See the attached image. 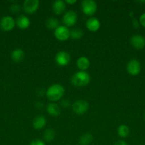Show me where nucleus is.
<instances>
[{
  "instance_id": "f257e3e1",
  "label": "nucleus",
  "mask_w": 145,
  "mask_h": 145,
  "mask_svg": "<svg viewBox=\"0 0 145 145\" xmlns=\"http://www.w3.org/2000/svg\"><path fill=\"white\" fill-rule=\"evenodd\" d=\"M64 93H65V89L62 85L59 84H54L47 89L45 96L47 99L51 101H57L63 97Z\"/></svg>"
},
{
  "instance_id": "f03ea898",
  "label": "nucleus",
  "mask_w": 145,
  "mask_h": 145,
  "mask_svg": "<svg viewBox=\"0 0 145 145\" xmlns=\"http://www.w3.org/2000/svg\"><path fill=\"white\" fill-rule=\"evenodd\" d=\"M90 82V76L85 71H79L74 74L71 77V83L77 87H82L88 84Z\"/></svg>"
},
{
  "instance_id": "7ed1b4c3",
  "label": "nucleus",
  "mask_w": 145,
  "mask_h": 145,
  "mask_svg": "<svg viewBox=\"0 0 145 145\" xmlns=\"http://www.w3.org/2000/svg\"><path fill=\"white\" fill-rule=\"evenodd\" d=\"M98 6L93 0H83L81 2V9L87 16H92L96 13Z\"/></svg>"
},
{
  "instance_id": "20e7f679",
  "label": "nucleus",
  "mask_w": 145,
  "mask_h": 145,
  "mask_svg": "<svg viewBox=\"0 0 145 145\" xmlns=\"http://www.w3.org/2000/svg\"><path fill=\"white\" fill-rule=\"evenodd\" d=\"M89 108V104L85 100H78L73 103L72 106V111L77 115H83Z\"/></svg>"
},
{
  "instance_id": "39448f33",
  "label": "nucleus",
  "mask_w": 145,
  "mask_h": 145,
  "mask_svg": "<svg viewBox=\"0 0 145 145\" xmlns=\"http://www.w3.org/2000/svg\"><path fill=\"white\" fill-rule=\"evenodd\" d=\"M70 31L65 25H59L54 31V35L60 41H65L70 38Z\"/></svg>"
},
{
  "instance_id": "423d86ee",
  "label": "nucleus",
  "mask_w": 145,
  "mask_h": 145,
  "mask_svg": "<svg viewBox=\"0 0 145 145\" xmlns=\"http://www.w3.org/2000/svg\"><path fill=\"white\" fill-rule=\"evenodd\" d=\"M127 71L132 76H136L141 72V64L139 60L136 59H131L127 65Z\"/></svg>"
},
{
  "instance_id": "0eeeda50",
  "label": "nucleus",
  "mask_w": 145,
  "mask_h": 145,
  "mask_svg": "<svg viewBox=\"0 0 145 145\" xmlns=\"http://www.w3.org/2000/svg\"><path fill=\"white\" fill-rule=\"evenodd\" d=\"M16 21L10 16H6L0 20V28L4 31H10L14 28Z\"/></svg>"
},
{
  "instance_id": "6e6552de",
  "label": "nucleus",
  "mask_w": 145,
  "mask_h": 145,
  "mask_svg": "<svg viewBox=\"0 0 145 145\" xmlns=\"http://www.w3.org/2000/svg\"><path fill=\"white\" fill-rule=\"evenodd\" d=\"M55 60L59 66L65 67L71 62V55L65 51H59L55 55Z\"/></svg>"
},
{
  "instance_id": "1a4fd4ad",
  "label": "nucleus",
  "mask_w": 145,
  "mask_h": 145,
  "mask_svg": "<svg viewBox=\"0 0 145 145\" xmlns=\"http://www.w3.org/2000/svg\"><path fill=\"white\" fill-rule=\"evenodd\" d=\"M39 7V1L38 0H26L23 4L24 11L26 14H34Z\"/></svg>"
},
{
  "instance_id": "9d476101",
  "label": "nucleus",
  "mask_w": 145,
  "mask_h": 145,
  "mask_svg": "<svg viewBox=\"0 0 145 145\" xmlns=\"http://www.w3.org/2000/svg\"><path fill=\"white\" fill-rule=\"evenodd\" d=\"M78 21V15L74 11H68L63 16V22L66 27L72 26Z\"/></svg>"
},
{
  "instance_id": "9b49d317",
  "label": "nucleus",
  "mask_w": 145,
  "mask_h": 145,
  "mask_svg": "<svg viewBox=\"0 0 145 145\" xmlns=\"http://www.w3.org/2000/svg\"><path fill=\"white\" fill-rule=\"evenodd\" d=\"M131 45L137 50H142L145 47V38L140 35H134L130 39Z\"/></svg>"
},
{
  "instance_id": "f8f14e48",
  "label": "nucleus",
  "mask_w": 145,
  "mask_h": 145,
  "mask_svg": "<svg viewBox=\"0 0 145 145\" xmlns=\"http://www.w3.org/2000/svg\"><path fill=\"white\" fill-rule=\"evenodd\" d=\"M86 27L91 32H95L100 28V22L95 17L89 18L86 21Z\"/></svg>"
},
{
  "instance_id": "ddd939ff",
  "label": "nucleus",
  "mask_w": 145,
  "mask_h": 145,
  "mask_svg": "<svg viewBox=\"0 0 145 145\" xmlns=\"http://www.w3.org/2000/svg\"><path fill=\"white\" fill-rule=\"evenodd\" d=\"M31 21L30 19L25 15H20L16 20V24L21 30H25L29 27Z\"/></svg>"
},
{
  "instance_id": "4468645a",
  "label": "nucleus",
  "mask_w": 145,
  "mask_h": 145,
  "mask_svg": "<svg viewBox=\"0 0 145 145\" xmlns=\"http://www.w3.org/2000/svg\"><path fill=\"white\" fill-rule=\"evenodd\" d=\"M66 4L62 0H56L53 4V11L56 15H60L65 11Z\"/></svg>"
},
{
  "instance_id": "2eb2a0df",
  "label": "nucleus",
  "mask_w": 145,
  "mask_h": 145,
  "mask_svg": "<svg viewBox=\"0 0 145 145\" xmlns=\"http://www.w3.org/2000/svg\"><path fill=\"white\" fill-rule=\"evenodd\" d=\"M33 127L36 130H41L46 125L45 118L43 116H37L33 120Z\"/></svg>"
},
{
  "instance_id": "dca6fc26",
  "label": "nucleus",
  "mask_w": 145,
  "mask_h": 145,
  "mask_svg": "<svg viewBox=\"0 0 145 145\" xmlns=\"http://www.w3.org/2000/svg\"><path fill=\"white\" fill-rule=\"evenodd\" d=\"M47 113L51 116H58L61 113V108L55 103H50L46 106Z\"/></svg>"
},
{
  "instance_id": "f3484780",
  "label": "nucleus",
  "mask_w": 145,
  "mask_h": 145,
  "mask_svg": "<svg viewBox=\"0 0 145 145\" xmlns=\"http://www.w3.org/2000/svg\"><path fill=\"white\" fill-rule=\"evenodd\" d=\"M90 60L86 57H80L76 61V65L80 71H85L90 67Z\"/></svg>"
},
{
  "instance_id": "a211bd4d",
  "label": "nucleus",
  "mask_w": 145,
  "mask_h": 145,
  "mask_svg": "<svg viewBox=\"0 0 145 145\" xmlns=\"http://www.w3.org/2000/svg\"><path fill=\"white\" fill-rule=\"evenodd\" d=\"M24 57H25V54L23 50L20 49V48H17L13 50L11 52V59L14 62H20L24 59Z\"/></svg>"
},
{
  "instance_id": "6ab92c4d",
  "label": "nucleus",
  "mask_w": 145,
  "mask_h": 145,
  "mask_svg": "<svg viewBox=\"0 0 145 145\" xmlns=\"http://www.w3.org/2000/svg\"><path fill=\"white\" fill-rule=\"evenodd\" d=\"M93 137L90 133H85L81 135L79 140V144L80 145H89L92 142Z\"/></svg>"
},
{
  "instance_id": "aec40b11",
  "label": "nucleus",
  "mask_w": 145,
  "mask_h": 145,
  "mask_svg": "<svg viewBox=\"0 0 145 145\" xmlns=\"http://www.w3.org/2000/svg\"><path fill=\"white\" fill-rule=\"evenodd\" d=\"M55 133L53 129L48 128L44 133V139L47 142H51L55 139Z\"/></svg>"
},
{
  "instance_id": "412c9836",
  "label": "nucleus",
  "mask_w": 145,
  "mask_h": 145,
  "mask_svg": "<svg viewBox=\"0 0 145 145\" xmlns=\"http://www.w3.org/2000/svg\"><path fill=\"white\" fill-rule=\"evenodd\" d=\"M59 22H58V20L57 18H53V17H50L45 21V25H46L47 28L48 29H56L59 25Z\"/></svg>"
},
{
  "instance_id": "4be33fe9",
  "label": "nucleus",
  "mask_w": 145,
  "mask_h": 145,
  "mask_svg": "<svg viewBox=\"0 0 145 145\" xmlns=\"http://www.w3.org/2000/svg\"><path fill=\"white\" fill-rule=\"evenodd\" d=\"M83 31L80 28H75L70 32V38L74 40H79L83 36Z\"/></svg>"
},
{
  "instance_id": "5701e85b",
  "label": "nucleus",
  "mask_w": 145,
  "mask_h": 145,
  "mask_svg": "<svg viewBox=\"0 0 145 145\" xmlns=\"http://www.w3.org/2000/svg\"><path fill=\"white\" fill-rule=\"evenodd\" d=\"M117 133L121 137L125 138L129 134V128L126 125H120L117 128Z\"/></svg>"
},
{
  "instance_id": "b1692460",
  "label": "nucleus",
  "mask_w": 145,
  "mask_h": 145,
  "mask_svg": "<svg viewBox=\"0 0 145 145\" xmlns=\"http://www.w3.org/2000/svg\"><path fill=\"white\" fill-rule=\"evenodd\" d=\"M10 10H11V12L14 13V14H16V13L19 12L20 11V10H21V7H20V5H18V4H12V5L10 7Z\"/></svg>"
},
{
  "instance_id": "393cba45",
  "label": "nucleus",
  "mask_w": 145,
  "mask_h": 145,
  "mask_svg": "<svg viewBox=\"0 0 145 145\" xmlns=\"http://www.w3.org/2000/svg\"><path fill=\"white\" fill-rule=\"evenodd\" d=\"M29 145H45L44 141L40 139H35L30 142Z\"/></svg>"
},
{
  "instance_id": "a878e982",
  "label": "nucleus",
  "mask_w": 145,
  "mask_h": 145,
  "mask_svg": "<svg viewBox=\"0 0 145 145\" xmlns=\"http://www.w3.org/2000/svg\"><path fill=\"white\" fill-rule=\"evenodd\" d=\"M61 105L63 108H68L70 106H71V103H70L69 100H67V99H64V100H62L61 102Z\"/></svg>"
},
{
  "instance_id": "bb28decb",
  "label": "nucleus",
  "mask_w": 145,
  "mask_h": 145,
  "mask_svg": "<svg viewBox=\"0 0 145 145\" xmlns=\"http://www.w3.org/2000/svg\"><path fill=\"white\" fill-rule=\"evenodd\" d=\"M139 24L145 28V13L141 15L140 18H139Z\"/></svg>"
},
{
  "instance_id": "cd10ccee",
  "label": "nucleus",
  "mask_w": 145,
  "mask_h": 145,
  "mask_svg": "<svg viewBox=\"0 0 145 145\" xmlns=\"http://www.w3.org/2000/svg\"><path fill=\"white\" fill-rule=\"evenodd\" d=\"M114 145H128V144L124 140H118L114 144Z\"/></svg>"
},
{
  "instance_id": "c85d7f7f",
  "label": "nucleus",
  "mask_w": 145,
  "mask_h": 145,
  "mask_svg": "<svg viewBox=\"0 0 145 145\" xmlns=\"http://www.w3.org/2000/svg\"><path fill=\"white\" fill-rule=\"evenodd\" d=\"M65 4H75L77 2L76 0H65Z\"/></svg>"
},
{
  "instance_id": "c756f323",
  "label": "nucleus",
  "mask_w": 145,
  "mask_h": 145,
  "mask_svg": "<svg viewBox=\"0 0 145 145\" xmlns=\"http://www.w3.org/2000/svg\"><path fill=\"white\" fill-rule=\"evenodd\" d=\"M38 90H39V91H37V93H38V96H42L44 94V89H38Z\"/></svg>"
},
{
  "instance_id": "7c9ffc66",
  "label": "nucleus",
  "mask_w": 145,
  "mask_h": 145,
  "mask_svg": "<svg viewBox=\"0 0 145 145\" xmlns=\"http://www.w3.org/2000/svg\"><path fill=\"white\" fill-rule=\"evenodd\" d=\"M43 106H44V104H43L41 101H38L36 103V107L38 108H41Z\"/></svg>"
},
{
  "instance_id": "2f4dec72",
  "label": "nucleus",
  "mask_w": 145,
  "mask_h": 145,
  "mask_svg": "<svg viewBox=\"0 0 145 145\" xmlns=\"http://www.w3.org/2000/svg\"><path fill=\"white\" fill-rule=\"evenodd\" d=\"M133 25H134V26L135 27V28H137L138 27H139V24H138V22H137V21H136V20H135V19H134L133 20Z\"/></svg>"
},
{
  "instance_id": "473e14b6",
  "label": "nucleus",
  "mask_w": 145,
  "mask_h": 145,
  "mask_svg": "<svg viewBox=\"0 0 145 145\" xmlns=\"http://www.w3.org/2000/svg\"><path fill=\"white\" fill-rule=\"evenodd\" d=\"M144 120H145V113H144Z\"/></svg>"
}]
</instances>
